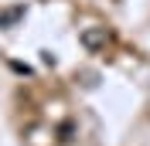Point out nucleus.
Masks as SVG:
<instances>
[{"instance_id":"obj_3","label":"nucleus","mask_w":150,"mask_h":146,"mask_svg":"<svg viewBox=\"0 0 150 146\" xmlns=\"http://www.w3.org/2000/svg\"><path fill=\"white\" fill-rule=\"evenodd\" d=\"M82 85L85 88H96V85H99V75L96 72H82Z\"/></svg>"},{"instance_id":"obj_4","label":"nucleus","mask_w":150,"mask_h":146,"mask_svg":"<svg viewBox=\"0 0 150 146\" xmlns=\"http://www.w3.org/2000/svg\"><path fill=\"white\" fill-rule=\"evenodd\" d=\"M41 58H45V65H51V68H55V65H58V58L51 55V51H45V55H41Z\"/></svg>"},{"instance_id":"obj_2","label":"nucleus","mask_w":150,"mask_h":146,"mask_svg":"<svg viewBox=\"0 0 150 146\" xmlns=\"http://www.w3.org/2000/svg\"><path fill=\"white\" fill-rule=\"evenodd\" d=\"M24 14H28V7H24V4L4 7V10H0V31H10V27H14V24H17L21 17H24Z\"/></svg>"},{"instance_id":"obj_1","label":"nucleus","mask_w":150,"mask_h":146,"mask_svg":"<svg viewBox=\"0 0 150 146\" xmlns=\"http://www.w3.org/2000/svg\"><path fill=\"white\" fill-rule=\"evenodd\" d=\"M79 41H82V48H85V51H99V48H106L109 34H106V27H85Z\"/></svg>"}]
</instances>
